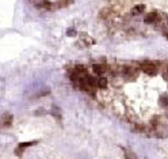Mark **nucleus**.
<instances>
[{
	"instance_id": "1",
	"label": "nucleus",
	"mask_w": 168,
	"mask_h": 159,
	"mask_svg": "<svg viewBox=\"0 0 168 159\" xmlns=\"http://www.w3.org/2000/svg\"><path fill=\"white\" fill-rule=\"evenodd\" d=\"M140 67H141V70L144 71V72L149 74V75H153V74H156V70H157L155 64H153V63H149V61L142 63Z\"/></svg>"
},
{
	"instance_id": "2",
	"label": "nucleus",
	"mask_w": 168,
	"mask_h": 159,
	"mask_svg": "<svg viewBox=\"0 0 168 159\" xmlns=\"http://www.w3.org/2000/svg\"><path fill=\"white\" fill-rule=\"evenodd\" d=\"M11 124H12V116L8 113L3 114V117L0 120V128H8V127H11Z\"/></svg>"
},
{
	"instance_id": "3",
	"label": "nucleus",
	"mask_w": 168,
	"mask_h": 159,
	"mask_svg": "<svg viewBox=\"0 0 168 159\" xmlns=\"http://www.w3.org/2000/svg\"><path fill=\"white\" fill-rule=\"evenodd\" d=\"M94 72L95 74H98V75H100V74H103L104 72V67L100 65V64H94Z\"/></svg>"
},
{
	"instance_id": "4",
	"label": "nucleus",
	"mask_w": 168,
	"mask_h": 159,
	"mask_svg": "<svg viewBox=\"0 0 168 159\" xmlns=\"http://www.w3.org/2000/svg\"><path fill=\"white\" fill-rule=\"evenodd\" d=\"M156 18H157V14H156V12H150L149 15L145 18V22L146 23H153L156 21Z\"/></svg>"
},
{
	"instance_id": "5",
	"label": "nucleus",
	"mask_w": 168,
	"mask_h": 159,
	"mask_svg": "<svg viewBox=\"0 0 168 159\" xmlns=\"http://www.w3.org/2000/svg\"><path fill=\"white\" fill-rule=\"evenodd\" d=\"M98 87L99 88H106L107 87V80L104 78H100V79H98Z\"/></svg>"
},
{
	"instance_id": "6",
	"label": "nucleus",
	"mask_w": 168,
	"mask_h": 159,
	"mask_svg": "<svg viewBox=\"0 0 168 159\" xmlns=\"http://www.w3.org/2000/svg\"><path fill=\"white\" fill-rule=\"evenodd\" d=\"M144 8H145L144 6H137L136 8H133V12H134V14H140V12H142V11H144Z\"/></svg>"
},
{
	"instance_id": "7",
	"label": "nucleus",
	"mask_w": 168,
	"mask_h": 159,
	"mask_svg": "<svg viewBox=\"0 0 168 159\" xmlns=\"http://www.w3.org/2000/svg\"><path fill=\"white\" fill-rule=\"evenodd\" d=\"M160 103H161V105H168V97H161L160 98Z\"/></svg>"
},
{
	"instance_id": "8",
	"label": "nucleus",
	"mask_w": 168,
	"mask_h": 159,
	"mask_svg": "<svg viewBox=\"0 0 168 159\" xmlns=\"http://www.w3.org/2000/svg\"><path fill=\"white\" fill-rule=\"evenodd\" d=\"M42 6H44L45 8H50V1H44V3H42Z\"/></svg>"
},
{
	"instance_id": "9",
	"label": "nucleus",
	"mask_w": 168,
	"mask_h": 159,
	"mask_svg": "<svg viewBox=\"0 0 168 159\" xmlns=\"http://www.w3.org/2000/svg\"><path fill=\"white\" fill-rule=\"evenodd\" d=\"M68 35H75V30H69L68 31Z\"/></svg>"
}]
</instances>
